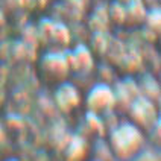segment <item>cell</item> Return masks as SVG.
Masks as SVG:
<instances>
[{
	"instance_id": "1",
	"label": "cell",
	"mask_w": 161,
	"mask_h": 161,
	"mask_svg": "<svg viewBox=\"0 0 161 161\" xmlns=\"http://www.w3.org/2000/svg\"><path fill=\"white\" fill-rule=\"evenodd\" d=\"M108 146L116 160L134 161L144 151L146 137L132 122H122L109 131Z\"/></svg>"
},
{
	"instance_id": "2",
	"label": "cell",
	"mask_w": 161,
	"mask_h": 161,
	"mask_svg": "<svg viewBox=\"0 0 161 161\" xmlns=\"http://www.w3.org/2000/svg\"><path fill=\"white\" fill-rule=\"evenodd\" d=\"M70 69V59L59 53H47L40 63L41 79L47 84H61L65 82Z\"/></svg>"
},
{
	"instance_id": "3",
	"label": "cell",
	"mask_w": 161,
	"mask_h": 161,
	"mask_svg": "<svg viewBox=\"0 0 161 161\" xmlns=\"http://www.w3.org/2000/svg\"><path fill=\"white\" fill-rule=\"evenodd\" d=\"M114 103H116L114 91L107 84L93 85L91 90L87 93V97H85V105H87L90 113L94 116L107 114L109 109H113Z\"/></svg>"
},
{
	"instance_id": "4",
	"label": "cell",
	"mask_w": 161,
	"mask_h": 161,
	"mask_svg": "<svg viewBox=\"0 0 161 161\" xmlns=\"http://www.w3.org/2000/svg\"><path fill=\"white\" fill-rule=\"evenodd\" d=\"M80 100H82L80 93L75 85L69 84V82L58 84L56 93H55V102H56V105L61 111L67 113V114L72 113L73 109H76L79 107Z\"/></svg>"
}]
</instances>
